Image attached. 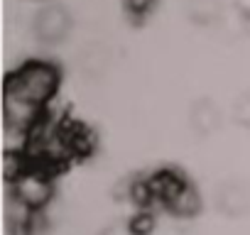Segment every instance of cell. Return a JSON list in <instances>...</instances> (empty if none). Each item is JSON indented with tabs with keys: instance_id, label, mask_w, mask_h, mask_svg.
Here are the masks:
<instances>
[{
	"instance_id": "obj_1",
	"label": "cell",
	"mask_w": 250,
	"mask_h": 235,
	"mask_svg": "<svg viewBox=\"0 0 250 235\" xmlns=\"http://www.w3.org/2000/svg\"><path fill=\"white\" fill-rule=\"evenodd\" d=\"M59 88V69L49 61H27L18 71H13L5 81V93L22 98L37 108H47Z\"/></svg>"
},
{
	"instance_id": "obj_2",
	"label": "cell",
	"mask_w": 250,
	"mask_h": 235,
	"mask_svg": "<svg viewBox=\"0 0 250 235\" xmlns=\"http://www.w3.org/2000/svg\"><path fill=\"white\" fill-rule=\"evenodd\" d=\"M10 194L18 196L22 203H27L32 211H44V206L52 201V179H49V169L30 162V167L10 181Z\"/></svg>"
},
{
	"instance_id": "obj_3",
	"label": "cell",
	"mask_w": 250,
	"mask_h": 235,
	"mask_svg": "<svg viewBox=\"0 0 250 235\" xmlns=\"http://www.w3.org/2000/svg\"><path fill=\"white\" fill-rule=\"evenodd\" d=\"M71 32V15L64 5H44L35 13V20H32V35L40 44H59L69 37Z\"/></svg>"
},
{
	"instance_id": "obj_4",
	"label": "cell",
	"mask_w": 250,
	"mask_h": 235,
	"mask_svg": "<svg viewBox=\"0 0 250 235\" xmlns=\"http://www.w3.org/2000/svg\"><path fill=\"white\" fill-rule=\"evenodd\" d=\"M189 125L199 135H213L223 125V110L216 100L211 98H199L189 108Z\"/></svg>"
},
{
	"instance_id": "obj_5",
	"label": "cell",
	"mask_w": 250,
	"mask_h": 235,
	"mask_svg": "<svg viewBox=\"0 0 250 235\" xmlns=\"http://www.w3.org/2000/svg\"><path fill=\"white\" fill-rule=\"evenodd\" d=\"M216 201L226 215H245L250 211V186L245 181L230 179L218 186Z\"/></svg>"
},
{
	"instance_id": "obj_6",
	"label": "cell",
	"mask_w": 250,
	"mask_h": 235,
	"mask_svg": "<svg viewBox=\"0 0 250 235\" xmlns=\"http://www.w3.org/2000/svg\"><path fill=\"white\" fill-rule=\"evenodd\" d=\"M110 59H113L110 49L101 42H93V44H86L81 49L76 64H79V69L86 78H103L110 69Z\"/></svg>"
},
{
	"instance_id": "obj_7",
	"label": "cell",
	"mask_w": 250,
	"mask_h": 235,
	"mask_svg": "<svg viewBox=\"0 0 250 235\" xmlns=\"http://www.w3.org/2000/svg\"><path fill=\"white\" fill-rule=\"evenodd\" d=\"M184 10H187V18L199 27H211L221 22L226 15L223 0H187Z\"/></svg>"
},
{
	"instance_id": "obj_8",
	"label": "cell",
	"mask_w": 250,
	"mask_h": 235,
	"mask_svg": "<svg viewBox=\"0 0 250 235\" xmlns=\"http://www.w3.org/2000/svg\"><path fill=\"white\" fill-rule=\"evenodd\" d=\"M196 208H199V194H196V189L191 184H187L179 191V196L172 201V206H169V211L179 213V215H191V213H196Z\"/></svg>"
},
{
	"instance_id": "obj_9",
	"label": "cell",
	"mask_w": 250,
	"mask_h": 235,
	"mask_svg": "<svg viewBox=\"0 0 250 235\" xmlns=\"http://www.w3.org/2000/svg\"><path fill=\"white\" fill-rule=\"evenodd\" d=\"M230 118L245 130H250V93H240L230 105Z\"/></svg>"
},
{
	"instance_id": "obj_10",
	"label": "cell",
	"mask_w": 250,
	"mask_h": 235,
	"mask_svg": "<svg viewBox=\"0 0 250 235\" xmlns=\"http://www.w3.org/2000/svg\"><path fill=\"white\" fill-rule=\"evenodd\" d=\"M22 235H49V223H47V218H44L42 211H37V213L30 218V223L25 225Z\"/></svg>"
},
{
	"instance_id": "obj_11",
	"label": "cell",
	"mask_w": 250,
	"mask_h": 235,
	"mask_svg": "<svg viewBox=\"0 0 250 235\" xmlns=\"http://www.w3.org/2000/svg\"><path fill=\"white\" fill-rule=\"evenodd\" d=\"M125 5H128V10L135 18H143V15L150 13V8L155 5V0H125Z\"/></svg>"
},
{
	"instance_id": "obj_12",
	"label": "cell",
	"mask_w": 250,
	"mask_h": 235,
	"mask_svg": "<svg viewBox=\"0 0 250 235\" xmlns=\"http://www.w3.org/2000/svg\"><path fill=\"white\" fill-rule=\"evenodd\" d=\"M103 235H138V230L133 228V223H113L103 230Z\"/></svg>"
},
{
	"instance_id": "obj_13",
	"label": "cell",
	"mask_w": 250,
	"mask_h": 235,
	"mask_svg": "<svg viewBox=\"0 0 250 235\" xmlns=\"http://www.w3.org/2000/svg\"><path fill=\"white\" fill-rule=\"evenodd\" d=\"M235 13L240 18V25L250 30V0H235Z\"/></svg>"
}]
</instances>
